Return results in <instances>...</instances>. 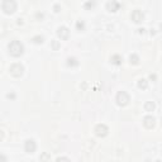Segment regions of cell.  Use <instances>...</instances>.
I'll return each mask as SVG.
<instances>
[{
    "instance_id": "277c9868",
    "label": "cell",
    "mask_w": 162,
    "mask_h": 162,
    "mask_svg": "<svg viewBox=\"0 0 162 162\" xmlns=\"http://www.w3.org/2000/svg\"><path fill=\"white\" fill-rule=\"evenodd\" d=\"M10 74L14 75V76H20L23 74V66L19 63H15L10 67Z\"/></svg>"
},
{
    "instance_id": "8992f818",
    "label": "cell",
    "mask_w": 162,
    "mask_h": 162,
    "mask_svg": "<svg viewBox=\"0 0 162 162\" xmlns=\"http://www.w3.org/2000/svg\"><path fill=\"white\" fill-rule=\"evenodd\" d=\"M95 132H96V136L104 137V136H107V133H108V128L105 125H98L95 128Z\"/></svg>"
},
{
    "instance_id": "ba28073f",
    "label": "cell",
    "mask_w": 162,
    "mask_h": 162,
    "mask_svg": "<svg viewBox=\"0 0 162 162\" xmlns=\"http://www.w3.org/2000/svg\"><path fill=\"white\" fill-rule=\"evenodd\" d=\"M59 36L61 37V39H67V37H68V29L65 28V27L60 28L59 29Z\"/></svg>"
},
{
    "instance_id": "5b68a950",
    "label": "cell",
    "mask_w": 162,
    "mask_h": 162,
    "mask_svg": "<svg viewBox=\"0 0 162 162\" xmlns=\"http://www.w3.org/2000/svg\"><path fill=\"white\" fill-rule=\"evenodd\" d=\"M26 151L28 152V153H33L34 151H36V143H34V141L33 140H28L27 142H26Z\"/></svg>"
},
{
    "instance_id": "7a4b0ae2",
    "label": "cell",
    "mask_w": 162,
    "mask_h": 162,
    "mask_svg": "<svg viewBox=\"0 0 162 162\" xmlns=\"http://www.w3.org/2000/svg\"><path fill=\"white\" fill-rule=\"evenodd\" d=\"M2 6L6 14H11V13H14L17 9V3H15V0H4Z\"/></svg>"
},
{
    "instance_id": "3957f363",
    "label": "cell",
    "mask_w": 162,
    "mask_h": 162,
    "mask_svg": "<svg viewBox=\"0 0 162 162\" xmlns=\"http://www.w3.org/2000/svg\"><path fill=\"white\" fill-rule=\"evenodd\" d=\"M117 101L119 105H125V104H128V101H129V95L127 94V92L122 91L117 95Z\"/></svg>"
},
{
    "instance_id": "30bf717a",
    "label": "cell",
    "mask_w": 162,
    "mask_h": 162,
    "mask_svg": "<svg viewBox=\"0 0 162 162\" xmlns=\"http://www.w3.org/2000/svg\"><path fill=\"white\" fill-rule=\"evenodd\" d=\"M140 86H141V87H142V86H143V87H146V86H147V84H146V80H141Z\"/></svg>"
},
{
    "instance_id": "6da1fadb",
    "label": "cell",
    "mask_w": 162,
    "mask_h": 162,
    "mask_svg": "<svg viewBox=\"0 0 162 162\" xmlns=\"http://www.w3.org/2000/svg\"><path fill=\"white\" fill-rule=\"evenodd\" d=\"M9 53L14 57H18L23 53V44L19 41H13L9 44Z\"/></svg>"
},
{
    "instance_id": "9c48e42d",
    "label": "cell",
    "mask_w": 162,
    "mask_h": 162,
    "mask_svg": "<svg viewBox=\"0 0 162 162\" xmlns=\"http://www.w3.org/2000/svg\"><path fill=\"white\" fill-rule=\"evenodd\" d=\"M144 125L147 127V128H151V127L155 125V119L152 117H147L144 118Z\"/></svg>"
},
{
    "instance_id": "52a82bcc",
    "label": "cell",
    "mask_w": 162,
    "mask_h": 162,
    "mask_svg": "<svg viewBox=\"0 0 162 162\" xmlns=\"http://www.w3.org/2000/svg\"><path fill=\"white\" fill-rule=\"evenodd\" d=\"M142 19H143L142 11H140V10H134L133 13H132V20H134L136 23H140Z\"/></svg>"
},
{
    "instance_id": "8fae6325",
    "label": "cell",
    "mask_w": 162,
    "mask_h": 162,
    "mask_svg": "<svg viewBox=\"0 0 162 162\" xmlns=\"http://www.w3.org/2000/svg\"><path fill=\"white\" fill-rule=\"evenodd\" d=\"M3 138V133H2V131H0V140H2Z\"/></svg>"
}]
</instances>
